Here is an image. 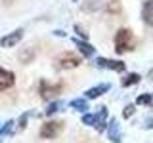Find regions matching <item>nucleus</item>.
I'll list each match as a JSON object with an SVG mask.
<instances>
[{
    "label": "nucleus",
    "mask_w": 153,
    "mask_h": 143,
    "mask_svg": "<svg viewBox=\"0 0 153 143\" xmlns=\"http://www.w3.org/2000/svg\"><path fill=\"white\" fill-rule=\"evenodd\" d=\"M134 50V35L130 29H119L115 35V52L117 54H126Z\"/></svg>",
    "instance_id": "obj_1"
},
{
    "label": "nucleus",
    "mask_w": 153,
    "mask_h": 143,
    "mask_svg": "<svg viewBox=\"0 0 153 143\" xmlns=\"http://www.w3.org/2000/svg\"><path fill=\"white\" fill-rule=\"evenodd\" d=\"M92 4H84L82 10L84 12H92V10H103L105 13L117 15L121 13V2L119 0H90Z\"/></svg>",
    "instance_id": "obj_2"
},
{
    "label": "nucleus",
    "mask_w": 153,
    "mask_h": 143,
    "mask_svg": "<svg viewBox=\"0 0 153 143\" xmlns=\"http://www.w3.org/2000/svg\"><path fill=\"white\" fill-rule=\"evenodd\" d=\"M65 84L63 82H48V80H40L38 84V94L42 99H54L56 95H59L63 92Z\"/></svg>",
    "instance_id": "obj_3"
},
{
    "label": "nucleus",
    "mask_w": 153,
    "mask_h": 143,
    "mask_svg": "<svg viewBox=\"0 0 153 143\" xmlns=\"http://www.w3.org/2000/svg\"><path fill=\"white\" fill-rule=\"evenodd\" d=\"M65 128V122L63 120H50V122H44L40 128V137L42 139H54L57 137Z\"/></svg>",
    "instance_id": "obj_4"
},
{
    "label": "nucleus",
    "mask_w": 153,
    "mask_h": 143,
    "mask_svg": "<svg viewBox=\"0 0 153 143\" xmlns=\"http://www.w3.org/2000/svg\"><path fill=\"white\" fill-rule=\"evenodd\" d=\"M56 67L57 69H75V67H79L80 65V57L73 54V52H63L59 57H57V61H56Z\"/></svg>",
    "instance_id": "obj_5"
},
{
    "label": "nucleus",
    "mask_w": 153,
    "mask_h": 143,
    "mask_svg": "<svg viewBox=\"0 0 153 143\" xmlns=\"http://www.w3.org/2000/svg\"><path fill=\"white\" fill-rule=\"evenodd\" d=\"M96 65L102 67V69H111V71H117V73H123L126 69V65L123 61H115V59H105V57H96Z\"/></svg>",
    "instance_id": "obj_6"
},
{
    "label": "nucleus",
    "mask_w": 153,
    "mask_h": 143,
    "mask_svg": "<svg viewBox=\"0 0 153 143\" xmlns=\"http://www.w3.org/2000/svg\"><path fill=\"white\" fill-rule=\"evenodd\" d=\"M21 38H23V31H21V29H16V31H12L10 35L0 38V46H2V48H13Z\"/></svg>",
    "instance_id": "obj_7"
},
{
    "label": "nucleus",
    "mask_w": 153,
    "mask_h": 143,
    "mask_svg": "<svg viewBox=\"0 0 153 143\" xmlns=\"http://www.w3.org/2000/svg\"><path fill=\"white\" fill-rule=\"evenodd\" d=\"M13 84H16V74H13L12 71L2 69V67H0V92L10 90Z\"/></svg>",
    "instance_id": "obj_8"
},
{
    "label": "nucleus",
    "mask_w": 153,
    "mask_h": 143,
    "mask_svg": "<svg viewBox=\"0 0 153 143\" xmlns=\"http://www.w3.org/2000/svg\"><path fill=\"white\" fill-rule=\"evenodd\" d=\"M107 136H109V139H111L113 143H121L123 132H121V126H119L117 118H111V120L107 122Z\"/></svg>",
    "instance_id": "obj_9"
},
{
    "label": "nucleus",
    "mask_w": 153,
    "mask_h": 143,
    "mask_svg": "<svg viewBox=\"0 0 153 143\" xmlns=\"http://www.w3.org/2000/svg\"><path fill=\"white\" fill-rule=\"evenodd\" d=\"M142 19L146 25L153 27V0H146L142 6Z\"/></svg>",
    "instance_id": "obj_10"
},
{
    "label": "nucleus",
    "mask_w": 153,
    "mask_h": 143,
    "mask_svg": "<svg viewBox=\"0 0 153 143\" xmlns=\"http://www.w3.org/2000/svg\"><path fill=\"white\" fill-rule=\"evenodd\" d=\"M75 46L79 48V52L82 54L84 57H92L96 54V48L94 46H90L86 40H80V38H75Z\"/></svg>",
    "instance_id": "obj_11"
},
{
    "label": "nucleus",
    "mask_w": 153,
    "mask_h": 143,
    "mask_svg": "<svg viewBox=\"0 0 153 143\" xmlns=\"http://www.w3.org/2000/svg\"><path fill=\"white\" fill-rule=\"evenodd\" d=\"M109 88H111V84H98V86H94V88L86 90V97L96 99V97H100V95H103L105 92H109Z\"/></svg>",
    "instance_id": "obj_12"
},
{
    "label": "nucleus",
    "mask_w": 153,
    "mask_h": 143,
    "mask_svg": "<svg viewBox=\"0 0 153 143\" xmlns=\"http://www.w3.org/2000/svg\"><path fill=\"white\" fill-rule=\"evenodd\" d=\"M35 55H36L35 48L27 46V48H23V50L19 52V61H21V63H31V61L35 59Z\"/></svg>",
    "instance_id": "obj_13"
},
{
    "label": "nucleus",
    "mask_w": 153,
    "mask_h": 143,
    "mask_svg": "<svg viewBox=\"0 0 153 143\" xmlns=\"http://www.w3.org/2000/svg\"><path fill=\"white\" fill-rule=\"evenodd\" d=\"M105 124H107V109L100 107V111H98V124H96L98 132H103L105 130Z\"/></svg>",
    "instance_id": "obj_14"
},
{
    "label": "nucleus",
    "mask_w": 153,
    "mask_h": 143,
    "mask_svg": "<svg viewBox=\"0 0 153 143\" xmlns=\"http://www.w3.org/2000/svg\"><path fill=\"white\" fill-rule=\"evenodd\" d=\"M140 78H142V76L138 74V73H130V74H126V76H124V78L121 80V84L124 86V88H128V86L138 84V82H140Z\"/></svg>",
    "instance_id": "obj_15"
},
{
    "label": "nucleus",
    "mask_w": 153,
    "mask_h": 143,
    "mask_svg": "<svg viewBox=\"0 0 153 143\" xmlns=\"http://www.w3.org/2000/svg\"><path fill=\"white\" fill-rule=\"evenodd\" d=\"M69 107L71 109H75V111H86V109H88V101H86V99H82V97H76V99H73V101L69 103Z\"/></svg>",
    "instance_id": "obj_16"
},
{
    "label": "nucleus",
    "mask_w": 153,
    "mask_h": 143,
    "mask_svg": "<svg viewBox=\"0 0 153 143\" xmlns=\"http://www.w3.org/2000/svg\"><path fill=\"white\" fill-rule=\"evenodd\" d=\"M13 126H16V122H13V120H8V122L4 124L2 128H0V143H2V141H4V139H6V137L10 136V133H12Z\"/></svg>",
    "instance_id": "obj_17"
},
{
    "label": "nucleus",
    "mask_w": 153,
    "mask_h": 143,
    "mask_svg": "<svg viewBox=\"0 0 153 143\" xmlns=\"http://www.w3.org/2000/svg\"><path fill=\"white\" fill-rule=\"evenodd\" d=\"M61 107H63V101H52L50 105H48V109H46V116H52V114H56Z\"/></svg>",
    "instance_id": "obj_18"
},
{
    "label": "nucleus",
    "mask_w": 153,
    "mask_h": 143,
    "mask_svg": "<svg viewBox=\"0 0 153 143\" xmlns=\"http://www.w3.org/2000/svg\"><path fill=\"white\" fill-rule=\"evenodd\" d=\"M33 114H35L33 111H29V113H23V114H21V118H19V124H17V130H19V132H23V130L27 128V120H29V116H33Z\"/></svg>",
    "instance_id": "obj_19"
},
{
    "label": "nucleus",
    "mask_w": 153,
    "mask_h": 143,
    "mask_svg": "<svg viewBox=\"0 0 153 143\" xmlns=\"http://www.w3.org/2000/svg\"><path fill=\"white\" fill-rule=\"evenodd\" d=\"M82 124H86V126H96V124H98V114H88L86 113L82 116Z\"/></svg>",
    "instance_id": "obj_20"
},
{
    "label": "nucleus",
    "mask_w": 153,
    "mask_h": 143,
    "mask_svg": "<svg viewBox=\"0 0 153 143\" xmlns=\"http://www.w3.org/2000/svg\"><path fill=\"white\" fill-rule=\"evenodd\" d=\"M151 101H153V97L149 94H142V95H138V99H136L138 105H151Z\"/></svg>",
    "instance_id": "obj_21"
},
{
    "label": "nucleus",
    "mask_w": 153,
    "mask_h": 143,
    "mask_svg": "<svg viewBox=\"0 0 153 143\" xmlns=\"http://www.w3.org/2000/svg\"><path fill=\"white\" fill-rule=\"evenodd\" d=\"M134 111H136V107H134V105H126V107H124V111H123V116L124 118H130L132 114H134Z\"/></svg>",
    "instance_id": "obj_22"
},
{
    "label": "nucleus",
    "mask_w": 153,
    "mask_h": 143,
    "mask_svg": "<svg viewBox=\"0 0 153 143\" xmlns=\"http://www.w3.org/2000/svg\"><path fill=\"white\" fill-rule=\"evenodd\" d=\"M75 31H76V35H80L82 38H88V32H86V31H84V29L80 27V25H75Z\"/></svg>",
    "instance_id": "obj_23"
},
{
    "label": "nucleus",
    "mask_w": 153,
    "mask_h": 143,
    "mask_svg": "<svg viewBox=\"0 0 153 143\" xmlns=\"http://www.w3.org/2000/svg\"><path fill=\"white\" fill-rule=\"evenodd\" d=\"M147 78H151V80H153V69L149 71V73H147Z\"/></svg>",
    "instance_id": "obj_24"
},
{
    "label": "nucleus",
    "mask_w": 153,
    "mask_h": 143,
    "mask_svg": "<svg viewBox=\"0 0 153 143\" xmlns=\"http://www.w3.org/2000/svg\"><path fill=\"white\" fill-rule=\"evenodd\" d=\"M73 2H76V0H73Z\"/></svg>",
    "instance_id": "obj_25"
}]
</instances>
